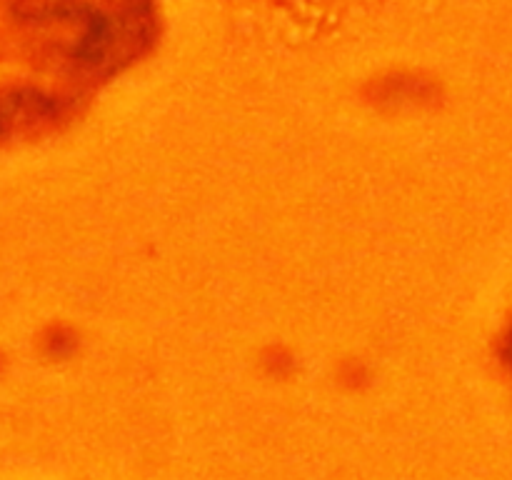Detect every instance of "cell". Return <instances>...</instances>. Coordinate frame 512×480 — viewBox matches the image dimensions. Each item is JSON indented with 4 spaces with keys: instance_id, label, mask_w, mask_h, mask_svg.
<instances>
[{
    "instance_id": "cell-1",
    "label": "cell",
    "mask_w": 512,
    "mask_h": 480,
    "mask_svg": "<svg viewBox=\"0 0 512 480\" xmlns=\"http://www.w3.org/2000/svg\"><path fill=\"white\" fill-rule=\"evenodd\" d=\"M510 363H512V333H510Z\"/></svg>"
}]
</instances>
